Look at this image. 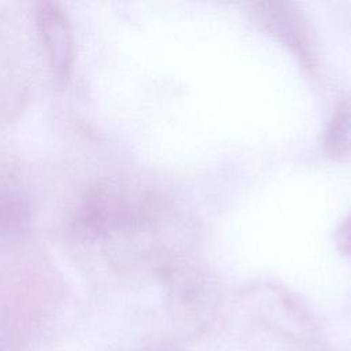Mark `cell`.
I'll use <instances>...</instances> for the list:
<instances>
[{"instance_id":"cell-3","label":"cell","mask_w":351,"mask_h":351,"mask_svg":"<svg viewBox=\"0 0 351 351\" xmlns=\"http://www.w3.org/2000/svg\"><path fill=\"white\" fill-rule=\"evenodd\" d=\"M77 226L86 234L99 236L110 230L130 226L133 213L118 199L96 193L86 199L77 213Z\"/></svg>"},{"instance_id":"cell-2","label":"cell","mask_w":351,"mask_h":351,"mask_svg":"<svg viewBox=\"0 0 351 351\" xmlns=\"http://www.w3.org/2000/svg\"><path fill=\"white\" fill-rule=\"evenodd\" d=\"M37 29L53 75L66 81L74 60L71 27L63 8L53 1H41L36 10Z\"/></svg>"},{"instance_id":"cell-4","label":"cell","mask_w":351,"mask_h":351,"mask_svg":"<svg viewBox=\"0 0 351 351\" xmlns=\"http://www.w3.org/2000/svg\"><path fill=\"white\" fill-rule=\"evenodd\" d=\"M30 203L14 185H0V243L22 239L30 226Z\"/></svg>"},{"instance_id":"cell-1","label":"cell","mask_w":351,"mask_h":351,"mask_svg":"<svg viewBox=\"0 0 351 351\" xmlns=\"http://www.w3.org/2000/svg\"><path fill=\"white\" fill-rule=\"evenodd\" d=\"M254 12L265 29L287 45L304 67H313L315 52L310 30L303 15L293 4L285 1L256 3Z\"/></svg>"},{"instance_id":"cell-6","label":"cell","mask_w":351,"mask_h":351,"mask_svg":"<svg viewBox=\"0 0 351 351\" xmlns=\"http://www.w3.org/2000/svg\"><path fill=\"white\" fill-rule=\"evenodd\" d=\"M333 240L337 251L341 255L351 258V213H348L336 226Z\"/></svg>"},{"instance_id":"cell-5","label":"cell","mask_w":351,"mask_h":351,"mask_svg":"<svg viewBox=\"0 0 351 351\" xmlns=\"http://www.w3.org/2000/svg\"><path fill=\"white\" fill-rule=\"evenodd\" d=\"M324 151L336 160L351 159V99L333 110L324 132Z\"/></svg>"}]
</instances>
